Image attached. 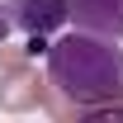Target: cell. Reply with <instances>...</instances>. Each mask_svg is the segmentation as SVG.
I'll list each match as a JSON object with an SVG mask.
<instances>
[{
	"label": "cell",
	"mask_w": 123,
	"mask_h": 123,
	"mask_svg": "<svg viewBox=\"0 0 123 123\" xmlns=\"http://www.w3.org/2000/svg\"><path fill=\"white\" fill-rule=\"evenodd\" d=\"M47 85L80 109L123 99V47L90 29L62 33L57 43H47Z\"/></svg>",
	"instance_id": "6da1fadb"
},
{
	"label": "cell",
	"mask_w": 123,
	"mask_h": 123,
	"mask_svg": "<svg viewBox=\"0 0 123 123\" xmlns=\"http://www.w3.org/2000/svg\"><path fill=\"white\" fill-rule=\"evenodd\" d=\"M47 85L33 66H19V71H0V109L5 114H29V109H43Z\"/></svg>",
	"instance_id": "7a4b0ae2"
},
{
	"label": "cell",
	"mask_w": 123,
	"mask_h": 123,
	"mask_svg": "<svg viewBox=\"0 0 123 123\" xmlns=\"http://www.w3.org/2000/svg\"><path fill=\"white\" fill-rule=\"evenodd\" d=\"M66 19H76V29L123 38V0H66Z\"/></svg>",
	"instance_id": "3957f363"
},
{
	"label": "cell",
	"mask_w": 123,
	"mask_h": 123,
	"mask_svg": "<svg viewBox=\"0 0 123 123\" xmlns=\"http://www.w3.org/2000/svg\"><path fill=\"white\" fill-rule=\"evenodd\" d=\"M10 19L24 33H52L66 24V0H10Z\"/></svg>",
	"instance_id": "277c9868"
},
{
	"label": "cell",
	"mask_w": 123,
	"mask_h": 123,
	"mask_svg": "<svg viewBox=\"0 0 123 123\" xmlns=\"http://www.w3.org/2000/svg\"><path fill=\"white\" fill-rule=\"evenodd\" d=\"M29 47H10V43H0V71H19V66H29Z\"/></svg>",
	"instance_id": "5b68a950"
},
{
	"label": "cell",
	"mask_w": 123,
	"mask_h": 123,
	"mask_svg": "<svg viewBox=\"0 0 123 123\" xmlns=\"http://www.w3.org/2000/svg\"><path fill=\"white\" fill-rule=\"evenodd\" d=\"M29 57H47V33H29Z\"/></svg>",
	"instance_id": "8992f818"
},
{
	"label": "cell",
	"mask_w": 123,
	"mask_h": 123,
	"mask_svg": "<svg viewBox=\"0 0 123 123\" xmlns=\"http://www.w3.org/2000/svg\"><path fill=\"white\" fill-rule=\"evenodd\" d=\"M10 24H14V19H10V5H0V43L10 38Z\"/></svg>",
	"instance_id": "52a82bcc"
}]
</instances>
